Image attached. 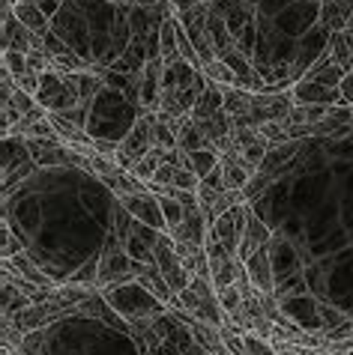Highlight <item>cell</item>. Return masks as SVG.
<instances>
[{
    "mask_svg": "<svg viewBox=\"0 0 353 355\" xmlns=\"http://www.w3.org/2000/svg\"><path fill=\"white\" fill-rule=\"evenodd\" d=\"M102 295L126 322L156 320V317H162V313H168V304H165L162 299H156L141 281L111 284V287H102Z\"/></svg>",
    "mask_w": 353,
    "mask_h": 355,
    "instance_id": "6da1fadb",
    "label": "cell"
},
{
    "mask_svg": "<svg viewBox=\"0 0 353 355\" xmlns=\"http://www.w3.org/2000/svg\"><path fill=\"white\" fill-rule=\"evenodd\" d=\"M126 281H135V260L126 251L123 239L114 236L111 230V239H108L102 257H99V290L108 287V284H126Z\"/></svg>",
    "mask_w": 353,
    "mask_h": 355,
    "instance_id": "7a4b0ae2",
    "label": "cell"
},
{
    "mask_svg": "<svg viewBox=\"0 0 353 355\" xmlns=\"http://www.w3.org/2000/svg\"><path fill=\"white\" fill-rule=\"evenodd\" d=\"M153 150V111H144L135 125L129 129V135L120 141V153H117V164L123 171H132L135 162L144 159L147 153Z\"/></svg>",
    "mask_w": 353,
    "mask_h": 355,
    "instance_id": "3957f363",
    "label": "cell"
},
{
    "mask_svg": "<svg viewBox=\"0 0 353 355\" xmlns=\"http://www.w3.org/2000/svg\"><path fill=\"white\" fill-rule=\"evenodd\" d=\"M120 203L126 206V209L132 212L135 221H141L147 227H156V230L168 233V224H165V215H162V206H159V197L156 194H123Z\"/></svg>",
    "mask_w": 353,
    "mask_h": 355,
    "instance_id": "277c9868",
    "label": "cell"
},
{
    "mask_svg": "<svg viewBox=\"0 0 353 355\" xmlns=\"http://www.w3.org/2000/svg\"><path fill=\"white\" fill-rule=\"evenodd\" d=\"M141 90H138V105L141 111H159V96H162V78H165V63L162 57H150L147 66L138 72Z\"/></svg>",
    "mask_w": 353,
    "mask_h": 355,
    "instance_id": "5b68a950",
    "label": "cell"
},
{
    "mask_svg": "<svg viewBox=\"0 0 353 355\" xmlns=\"http://www.w3.org/2000/svg\"><path fill=\"white\" fill-rule=\"evenodd\" d=\"M39 45H45V39L27 31V27L15 18L13 9H3V51L27 54L31 48H39Z\"/></svg>",
    "mask_w": 353,
    "mask_h": 355,
    "instance_id": "8992f818",
    "label": "cell"
},
{
    "mask_svg": "<svg viewBox=\"0 0 353 355\" xmlns=\"http://www.w3.org/2000/svg\"><path fill=\"white\" fill-rule=\"evenodd\" d=\"M290 98H293V105H345L338 87L306 81V78L290 87Z\"/></svg>",
    "mask_w": 353,
    "mask_h": 355,
    "instance_id": "52a82bcc",
    "label": "cell"
},
{
    "mask_svg": "<svg viewBox=\"0 0 353 355\" xmlns=\"http://www.w3.org/2000/svg\"><path fill=\"white\" fill-rule=\"evenodd\" d=\"M320 24L329 33L353 31V0H320Z\"/></svg>",
    "mask_w": 353,
    "mask_h": 355,
    "instance_id": "ba28073f",
    "label": "cell"
},
{
    "mask_svg": "<svg viewBox=\"0 0 353 355\" xmlns=\"http://www.w3.org/2000/svg\"><path fill=\"white\" fill-rule=\"evenodd\" d=\"M246 272H249V278L254 284V290L272 293L276 281H272V266H270V251L267 248H258L254 254H249L246 257Z\"/></svg>",
    "mask_w": 353,
    "mask_h": 355,
    "instance_id": "9c48e42d",
    "label": "cell"
},
{
    "mask_svg": "<svg viewBox=\"0 0 353 355\" xmlns=\"http://www.w3.org/2000/svg\"><path fill=\"white\" fill-rule=\"evenodd\" d=\"M306 81H318V84H327V87H338L341 78H345V69H341L336 63V57H332V51L327 48V54H320L315 63L309 66V72L302 75Z\"/></svg>",
    "mask_w": 353,
    "mask_h": 355,
    "instance_id": "30bf717a",
    "label": "cell"
},
{
    "mask_svg": "<svg viewBox=\"0 0 353 355\" xmlns=\"http://www.w3.org/2000/svg\"><path fill=\"white\" fill-rule=\"evenodd\" d=\"M297 150H299V141H288V144H270L267 159L261 162L258 171L276 180V176L284 171V167H290V159H293V155H297Z\"/></svg>",
    "mask_w": 353,
    "mask_h": 355,
    "instance_id": "8fae6325",
    "label": "cell"
},
{
    "mask_svg": "<svg viewBox=\"0 0 353 355\" xmlns=\"http://www.w3.org/2000/svg\"><path fill=\"white\" fill-rule=\"evenodd\" d=\"M219 111H224V90L219 84H213V81H207L204 84V90H201V96H198V102H195V107H192V120L195 123H201V120H207V116H213V114H219Z\"/></svg>",
    "mask_w": 353,
    "mask_h": 355,
    "instance_id": "7c38bea8",
    "label": "cell"
},
{
    "mask_svg": "<svg viewBox=\"0 0 353 355\" xmlns=\"http://www.w3.org/2000/svg\"><path fill=\"white\" fill-rule=\"evenodd\" d=\"M270 230L267 224H263L261 218H254V215L249 212V221H246V230H243V239H240V260L246 263L249 254H254L258 248H267L270 245Z\"/></svg>",
    "mask_w": 353,
    "mask_h": 355,
    "instance_id": "4fadbf2b",
    "label": "cell"
},
{
    "mask_svg": "<svg viewBox=\"0 0 353 355\" xmlns=\"http://www.w3.org/2000/svg\"><path fill=\"white\" fill-rule=\"evenodd\" d=\"M13 12H15V18H18V21H22L31 33L42 36V39L51 33V31H48V12L36 3V0H24V3H15Z\"/></svg>",
    "mask_w": 353,
    "mask_h": 355,
    "instance_id": "5bb4252c",
    "label": "cell"
},
{
    "mask_svg": "<svg viewBox=\"0 0 353 355\" xmlns=\"http://www.w3.org/2000/svg\"><path fill=\"white\" fill-rule=\"evenodd\" d=\"M3 266H9L13 272H18L22 278H27L31 284H36V287H42V290H54V281L48 278V275L39 269L36 263H31L24 257V251L22 254H15V257H3Z\"/></svg>",
    "mask_w": 353,
    "mask_h": 355,
    "instance_id": "9a60e30c",
    "label": "cell"
},
{
    "mask_svg": "<svg viewBox=\"0 0 353 355\" xmlns=\"http://www.w3.org/2000/svg\"><path fill=\"white\" fill-rule=\"evenodd\" d=\"M222 90H224V114H231V120L252 114V102H254L252 90H240V87H222Z\"/></svg>",
    "mask_w": 353,
    "mask_h": 355,
    "instance_id": "2e32d148",
    "label": "cell"
},
{
    "mask_svg": "<svg viewBox=\"0 0 353 355\" xmlns=\"http://www.w3.org/2000/svg\"><path fill=\"white\" fill-rule=\"evenodd\" d=\"M159 57L165 66H171L174 60H180V45H176V18L168 15L159 31Z\"/></svg>",
    "mask_w": 353,
    "mask_h": 355,
    "instance_id": "e0dca14e",
    "label": "cell"
},
{
    "mask_svg": "<svg viewBox=\"0 0 353 355\" xmlns=\"http://www.w3.org/2000/svg\"><path fill=\"white\" fill-rule=\"evenodd\" d=\"M195 125L201 129V135H204V141H207V144L219 141V137L233 132V120H231V114H224V111L213 114V116H207V120H201V123H195Z\"/></svg>",
    "mask_w": 353,
    "mask_h": 355,
    "instance_id": "ac0fdd59",
    "label": "cell"
},
{
    "mask_svg": "<svg viewBox=\"0 0 353 355\" xmlns=\"http://www.w3.org/2000/svg\"><path fill=\"white\" fill-rule=\"evenodd\" d=\"M168 162V150H162V146H153L150 153L144 155V159H138L135 162V167H132V173L138 176L141 182H150L153 176H156V171H159V167Z\"/></svg>",
    "mask_w": 353,
    "mask_h": 355,
    "instance_id": "d6986e66",
    "label": "cell"
},
{
    "mask_svg": "<svg viewBox=\"0 0 353 355\" xmlns=\"http://www.w3.org/2000/svg\"><path fill=\"white\" fill-rule=\"evenodd\" d=\"M329 51H332L336 63L345 69V72H353V36H350V31L332 33V39H329Z\"/></svg>",
    "mask_w": 353,
    "mask_h": 355,
    "instance_id": "ffe728a7",
    "label": "cell"
},
{
    "mask_svg": "<svg viewBox=\"0 0 353 355\" xmlns=\"http://www.w3.org/2000/svg\"><path fill=\"white\" fill-rule=\"evenodd\" d=\"M176 146L186 153H195V150H204V146H207V141H204V135H201L198 125H195L192 116H186L183 129L176 132Z\"/></svg>",
    "mask_w": 353,
    "mask_h": 355,
    "instance_id": "44dd1931",
    "label": "cell"
},
{
    "mask_svg": "<svg viewBox=\"0 0 353 355\" xmlns=\"http://www.w3.org/2000/svg\"><path fill=\"white\" fill-rule=\"evenodd\" d=\"M189 162H192V171L204 180V176H210V173L215 171V167H219V162H222V159H219V153H213L210 146H204V150L189 153Z\"/></svg>",
    "mask_w": 353,
    "mask_h": 355,
    "instance_id": "7402d4cb",
    "label": "cell"
},
{
    "mask_svg": "<svg viewBox=\"0 0 353 355\" xmlns=\"http://www.w3.org/2000/svg\"><path fill=\"white\" fill-rule=\"evenodd\" d=\"M201 75L207 78V81L219 84V87H233V81H237V75H233V69L224 63V60H213L201 69Z\"/></svg>",
    "mask_w": 353,
    "mask_h": 355,
    "instance_id": "603a6c76",
    "label": "cell"
},
{
    "mask_svg": "<svg viewBox=\"0 0 353 355\" xmlns=\"http://www.w3.org/2000/svg\"><path fill=\"white\" fill-rule=\"evenodd\" d=\"M215 295H219V304H222V311L228 313V317L233 320L237 313L243 311V293L237 284H228V287H219L215 290Z\"/></svg>",
    "mask_w": 353,
    "mask_h": 355,
    "instance_id": "cb8c5ba5",
    "label": "cell"
},
{
    "mask_svg": "<svg viewBox=\"0 0 353 355\" xmlns=\"http://www.w3.org/2000/svg\"><path fill=\"white\" fill-rule=\"evenodd\" d=\"M22 340H24V331L18 329L13 317H6V313H3V349L18 355V349H22Z\"/></svg>",
    "mask_w": 353,
    "mask_h": 355,
    "instance_id": "d4e9b609",
    "label": "cell"
},
{
    "mask_svg": "<svg viewBox=\"0 0 353 355\" xmlns=\"http://www.w3.org/2000/svg\"><path fill=\"white\" fill-rule=\"evenodd\" d=\"M270 182H272V176H267V173H254L252 180L246 182V189H243V200L246 203H252V200H258V197H263V191L270 189Z\"/></svg>",
    "mask_w": 353,
    "mask_h": 355,
    "instance_id": "484cf974",
    "label": "cell"
},
{
    "mask_svg": "<svg viewBox=\"0 0 353 355\" xmlns=\"http://www.w3.org/2000/svg\"><path fill=\"white\" fill-rule=\"evenodd\" d=\"M42 352H45V329L24 331V340H22L18 355H42Z\"/></svg>",
    "mask_w": 353,
    "mask_h": 355,
    "instance_id": "4316f807",
    "label": "cell"
},
{
    "mask_svg": "<svg viewBox=\"0 0 353 355\" xmlns=\"http://www.w3.org/2000/svg\"><path fill=\"white\" fill-rule=\"evenodd\" d=\"M258 132L267 137L270 144H288V141H290V132H288V125H284V120L263 123V125H258Z\"/></svg>",
    "mask_w": 353,
    "mask_h": 355,
    "instance_id": "83f0119b",
    "label": "cell"
},
{
    "mask_svg": "<svg viewBox=\"0 0 353 355\" xmlns=\"http://www.w3.org/2000/svg\"><path fill=\"white\" fill-rule=\"evenodd\" d=\"M174 185L180 191H198V185H201V176L192 171V167H176V173H174Z\"/></svg>",
    "mask_w": 353,
    "mask_h": 355,
    "instance_id": "f1b7e54d",
    "label": "cell"
},
{
    "mask_svg": "<svg viewBox=\"0 0 353 355\" xmlns=\"http://www.w3.org/2000/svg\"><path fill=\"white\" fill-rule=\"evenodd\" d=\"M3 69L13 78H18V75H24L27 69V54H22V51H3Z\"/></svg>",
    "mask_w": 353,
    "mask_h": 355,
    "instance_id": "f546056e",
    "label": "cell"
},
{
    "mask_svg": "<svg viewBox=\"0 0 353 355\" xmlns=\"http://www.w3.org/2000/svg\"><path fill=\"white\" fill-rule=\"evenodd\" d=\"M3 105H6V102H3ZM9 105H13L18 114H27V111H33L39 102H36V96H31V93H24V90H18V87H15V93L9 96Z\"/></svg>",
    "mask_w": 353,
    "mask_h": 355,
    "instance_id": "4dcf8cb0",
    "label": "cell"
},
{
    "mask_svg": "<svg viewBox=\"0 0 353 355\" xmlns=\"http://www.w3.org/2000/svg\"><path fill=\"white\" fill-rule=\"evenodd\" d=\"M15 84H18V90H24V93L36 96V93H39V87H42V75H39V72H31V69H27L24 75H18V78H15Z\"/></svg>",
    "mask_w": 353,
    "mask_h": 355,
    "instance_id": "1f68e13d",
    "label": "cell"
},
{
    "mask_svg": "<svg viewBox=\"0 0 353 355\" xmlns=\"http://www.w3.org/2000/svg\"><path fill=\"white\" fill-rule=\"evenodd\" d=\"M93 153L96 155H105V159H117V153H120V144L108 141V137H93Z\"/></svg>",
    "mask_w": 353,
    "mask_h": 355,
    "instance_id": "d6a6232c",
    "label": "cell"
},
{
    "mask_svg": "<svg viewBox=\"0 0 353 355\" xmlns=\"http://www.w3.org/2000/svg\"><path fill=\"white\" fill-rule=\"evenodd\" d=\"M15 254H22V242H15L9 224H3V257H15Z\"/></svg>",
    "mask_w": 353,
    "mask_h": 355,
    "instance_id": "836d02e7",
    "label": "cell"
},
{
    "mask_svg": "<svg viewBox=\"0 0 353 355\" xmlns=\"http://www.w3.org/2000/svg\"><path fill=\"white\" fill-rule=\"evenodd\" d=\"M338 90H341V98H345V105L353 107V72H345V78H341V84H338Z\"/></svg>",
    "mask_w": 353,
    "mask_h": 355,
    "instance_id": "e575fe53",
    "label": "cell"
},
{
    "mask_svg": "<svg viewBox=\"0 0 353 355\" xmlns=\"http://www.w3.org/2000/svg\"><path fill=\"white\" fill-rule=\"evenodd\" d=\"M165 0H135V6H159Z\"/></svg>",
    "mask_w": 353,
    "mask_h": 355,
    "instance_id": "d590c367",
    "label": "cell"
},
{
    "mask_svg": "<svg viewBox=\"0 0 353 355\" xmlns=\"http://www.w3.org/2000/svg\"><path fill=\"white\" fill-rule=\"evenodd\" d=\"M350 36H353V31H350Z\"/></svg>",
    "mask_w": 353,
    "mask_h": 355,
    "instance_id": "8d00e7d4",
    "label": "cell"
}]
</instances>
